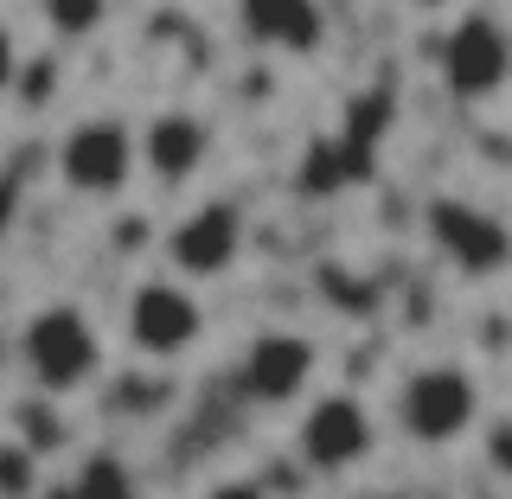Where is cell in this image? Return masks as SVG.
I'll use <instances>...</instances> for the list:
<instances>
[{"mask_svg":"<svg viewBox=\"0 0 512 499\" xmlns=\"http://www.w3.org/2000/svg\"><path fill=\"white\" fill-rule=\"evenodd\" d=\"M20 365L45 397H71L103 372V333L77 301H52L20 327Z\"/></svg>","mask_w":512,"mask_h":499,"instance_id":"6da1fadb","label":"cell"},{"mask_svg":"<svg viewBox=\"0 0 512 499\" xmlns=\"http://www.w3.org/2000/svg\"><path fill=\"white\" fill-rule=\"evenodd\" d=\"M423 231H429V244H436L442 263L455 269V276H468V282H493V276H506V269H512V231H506V218H493L487 205L461 199V192L429 199Z\"/></svg>","mask_w":512,"mask_h":499,"instance_id":"7a4b0ae2","label":"cell"},{"mask_svg":"<svg viewBox=\"0 0 512 499\" xmlns=\"http://www.w3.org/2000/svg\"><path fill=\"white\" fill-rule=\"evenodd\" d=\"M480 423V384L461 365H423L397 384V429L423 448H448Z\"/></svg>","mask_w":512,"mask_h":499,"instance_id":"3957f363","label":"cell"},{"mask_svg":"<svg viewBox=\"0 0 512 499\" xmlns=\"http://www.w3.org/2000/svg\"><path fill=\"white\" fill-rule=\"evenodd\" d=\"M135 128L122 116H84L64 128L58 141V180L77 192V199H116L135 180Z\"/></svg>","mask_w":512,"mask_h":499,"instance_id":"277c9868","label":"cell"},{"mask_svg":"<svg viewBox=\"0 0 512 499\" xmlns=\"http://www.w3.org/2000/svg\"><path fill=\"white\" fill-rule=\"evenodd\" d=\"M122 333H128V346H135L141 359L167 365V359H186V352L205 340V308H199V295H192L186 282L148 276V282H135V295H128Z\"/></svg>","mask_w":512,"mask_h":499,"instance_id":"5b68a950","label":"cell"},{"mask_svg":"<svg viewBox=\"0 0 512 499\" xmlns=\"http://www.w3.org/2000/svg\"><path fill=\"white\" fill-rule=\"evenodd\" d=\"M442 84L461 103H487L512 84V32L493 20V13H461L455 26L442 32Z\"/></svg>","mask_w":512,"mask_h":499,"instance_id":"8992f818","label":"cell"},{"mask_svg":"<svg viewBox=\"0 0 512 499\" xmlns=\"http://www.w3.org/2000/svg\"><path fill=\"white\" fill-rule=\"evenodd\" d=\"M295 448L314 474H352L378 448V423L359 397L333 391V397H314L308 416L295 423Z\"/></svg>","mask_w":512,"mask_h":499,"instance_id":"52a82bcc","label":"cell"},{"mask_svg":"<svg viewBox=\"0 0 512 499\" xmlns=\"http://www.w3.org/2000/svg\"><path fill=\"white\" fill-rule=\"evenodd\" d=\"M314 365H320V352L308 333H288V327H269V333H256V340L244 346V359H237V397L244 404H263V410H282V404H295L301 391H308V378H314Z\"/></svg>","mask_w":512,"mask_h":499,"instance_id":"ba28073f","label":"cell"},{"mask_svg":"<svg viewBox=\"0 0 512 499\" xmlns=\"http://www.w3.org/2000/svg\"><path fill=\"white\" fill-rule=\"evenodd\" d=\"M244 256V212L231 199H205L167 231V263L180 269L186 282H218L237 269Z\"/></svg>","mask_w":512,"mask_h":499,"instance_id":"9c48e42d","label":"cell"},{"mask_svg":"<svg viewBox=\"0 0 512 499\" xmlns=\"http://www.w3.org/2000/svg\"><path fill=\"white\" fill-rule=\"evenodd\" d=\"M212 154V128L186 109H160L148 128H135V167L154 173L160 186H186Z\"/></svg>","mask_w":512,"mask_h":499,"instance_id":"30bf717a","label":"cell"},{"mask_svg":"<svg viewBox=\"0 0 512 499\" xmlns=\"http://www.w3.org/2000/svg\"><path fill=\"white\" fill-rule=\"evenodd\" d=\"M237 26L250 45L288 58H314L327 45V7L320 0H237Z\"/></svg>","mask_w":512,"mask_h":499,"instance_id":"8fae6325","label":"cell"},{"mask_svg":"<svg viewBox=\"0 0 512 499\" xmlns=\"http://www.w3.org/2000/svg\"><path fill=\"white\" fill-rule=\"evenodd\" d=\"M45 499H141V487H135V474H128L122 455H90V461H77Z\"/></svg>","mask_w":512,"mask_h":499,"instance_id":"7c38bea8","label":"cell"},{"mask_svg":"<svg viewBox=\"0 0 512 499\" xmlns=\"http://www.w3.org/2000/svg\"><path fill=\"white\" fill-rule=\"evenodd\" d=\"M39 13H45V26H52L64 45H77V39H90V32L109 20V0H39Z\"/></svg>","mask_w":512,"mask_h":499,"instance_id":"4fadbf2b","label":"cell"},{"mask_svg":"<svg viewBox=\"0 0 512 499\" xmlns=\"http://www.w3.org/2000/svg\"><path fill=\"white\" fill-rule=\"evenodd\" d=\"M0 493H7V499H26L32 493V455H26L20 442L0 448Z\"/></svg>","mask_w":512,"mask_h":499,"instance_id":"5bb4252c","label":"cell"},{"mask_svg":"<svg viewBox=\"0 0 512 499\" xmlns=\"http://www.w3.org/2000/svg\"><path fill=\"white\" fill-rule=\"evenodd\" d=\"M487 468H493V480H512V423L487 429Z\"/></svg>","mask_w":512,"mask_h":499,"instance_id":"9a60e30c","label":"cell"},{"mask_svg":"<svg viewBox=\"0 0 512 499\" xmlns=\"http://www.w3.org/2000/svg\"><path fill=\"white\" fill-rule=\"evenodd\" d=\"M20 39H13V26H0V96L7 90H20Z\"/></svg>","mask_w":512,"mask_h":499,"instance_id":"2e32d148","label":"cell"},{"mask_svg":"<svg viewBox=\"0 0 512 499\" xmlns=\"http://www.w3.org/2000/svg\"><path fill=\"white\" fill-rule=\"evenodd\" d=\"M205 499H269L256 480H218V487H205Z\"/></svg>","mask_w":512,"mask_h":499,"instance_id":"e0dca14e","label":"cell"},{"mask_svg":"<svg viewBox=\"0 0 512 499\" xmlns=\"http://www.w3.org/2000/svg\"><path fill=\"white\" fill-rule=\"evenodd\" d=\"M13 205H20V186H13V180H0V231L13 224Z\"/></svg>","mask_w":512,"mask_h":499,"instance_id":"ac0fdd59","label":"cell"},{"mask_svg":"<svg viewBox=\"0 0 512 499\" xmlns=\"http://www.w3.org/2000/svg\"><path fill=\"white\" fill-rule=\"evenodd\" d=\"M410 7H423V13H436V7H448V0H410Z\"/></svg>","mask_w":512,"mask_h":499,"instance_id":"d6986e66","label":"cell"}]
</instances>
